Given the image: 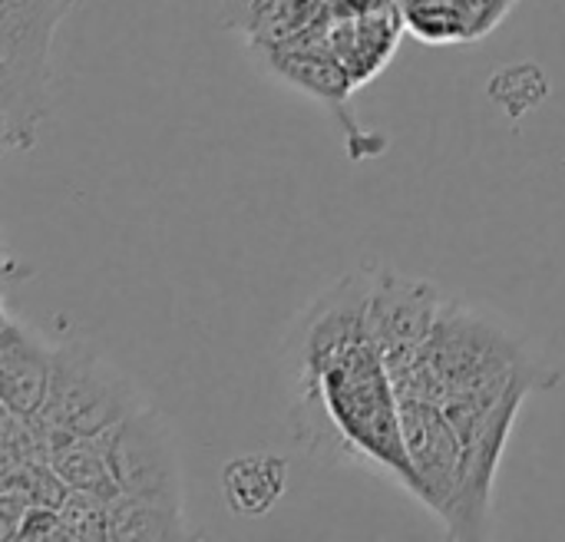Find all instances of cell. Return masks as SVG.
Returning a JSON list of instances; mask_svg holds the SVG:
<instances>
[{
  "mask_svg": "<svg viewBox=\"0 0 565 542\" xmlns=\"http://www.w3.org/2000/svg\"><path fill=\"white\" fill-rule=\"evenodd\" d=\"M367 291L364 265L291 321L281 351L288 424L311 460L367 470L424 503L404 444L397 384L367 331Z\"/></svg>",
  "mask_w": 565,
  "mask_h": 542,
  "instance_id": "6da1fadb",
  "label": "cell"
},
{
  "mask_svg": "<svg viewBox=\"0 0 565 542\" xmlns=\"http://www.w3.org/2000/svg\"><path fill=\"white\" fill-rule=\"evenodd\" d=\"M424 368L420 394L440 401L457 431L483 417L516 384H536L540 391L559 384L556 371L536 364L510 331L460 298H444L424 351Z\"/></svg>",
  "mask_w": 565,
  "mask_h": 542,
  "instance_id": "7a4b0ae2",
  "label": "cell"
},
{
  "mask_svg": "<svg viewBox=\"0 0 565 542\" xmlns=\"http://www.w3.org/2000/svg\"><path fill=\"white\" fill-rule=\"evenodd\" d=\"M76 0H0V139L13 152L36 146L50 116L53 40Z\"/></svg>",
  "mask_w": 565,
  "mask_h": 542,
  "instance_id": "3957f363",
  "label": "cell"
},
{
  "mask_svg": "<svg viewBox=\"0 0 565 542\" xmlns=\"http://www.w3.org/2000/svg\"><path fill=\"white\" fill-rule=\"evenodd\" d=\"M146 404L136 384L83 341L56 348L53 381L33 424L53 454L60 444L99 437Z\"/></svg>",
  "mask_w": 565,
  "mask_h": 542,
  "instance_id": "277c9868",
  "label": "cell"
},
{
  "mask_svg": "<svg viewBox=\"0 0 565 542\" xmlns=\"http://www.w3.org/2000/svg\"><path fill=\"white\" fill-rule=\"evenodd\" d=\"M367 331L381 348L394 384L411 378L424 364V351L444 298L434 281L404 275L391 265H367Z\"/></svg>",
  "mask_w": 565,
  "mask_h": 542,
  "instance_id": "5b68a950",
  "label": "cell"
},
{
  "mask_svg": "<svg viewBox=\"0 0 565 542\" xmlns=\"http://www.w3.org/2000/svg\"><path fill=\"white\" fill-rule=\"evenodd\" d=\"M99 444L109 470L113 500H182L175 440L156 407L139 404L129 417L99 434Z\"/></svg>",
  "mask_w": 565,
  "mask_h": 542,
  "instance_id": "8992f818",
  "label": "cell"
},
{
  "mask_svg": "<svg viewBox=\"0 0 565 542\" xmlns=\"http://www.w3.org/2000/svg\"><path fill=\"white\" fill-rule=\"evenodd\" d=\"M401 397V424L404 444L414 464V474L424 487V507L450 527L460 487H463V440L447 407L424 394H397Z\"/></svg>",
  "mask_w": 565,
  "mask_h": 542,
  "instance_id": "52a82bcc",
  "label": "cell"
},
{
  "mask_svg": "<svg viewBox=\"0 0 565 542\" xmlns=\"http://www.w3.org/2000/svg\"><path fill=\"white\" fill-rule=\"evenodd\" d=\"M540 391L536 384H516L503 401H497L483 417H477L470 427L460 431L463 440V487L457 513L447 527L454 540H483L490 533V503H493V483L497 470L507 450V440L513 434V424L523 411V401Z\"/></svg>",
  "mask_w": 565,
  "mask_h": 542,
  "instance_id": "ba28073f",
  "label": "cell"
},
{
  "mask_svg": "<svg viewBox=\"0 0 565 542\" xmlns=\"http://www.w3.org/2000/svg\"><path fill=\"white\" fill-rule=\"evenodd\" d=\"M258 63H265L268 73L285 79L288 86L308 93L311 99L324 103L344 126L348 152L354 162L371 159L384 149V136H374L358 126L351 99L358 93L348 70L324 50V46H271V50H252Z\"/></svg>",
  "mask_w": 565,
  "mask_h": 542,
  "instance_id": "9c48e42d",
  "label": "cell"
},
{
  "mask_svg": "<svg viewBox=\"0 0 565 542\" xmlns=\"http://www.w3.org/2000/svg\"><path fill=\"white\" fill-rule=\"evenodd\" d=\"M334 23L328 30L324 50L348 70L354 86L361 89L377 73L387 70L401 46V33L407 30L401 0L371 7V10H344L334 0Z\"/></svg>",
  "mask_w": 565,
  "mask_h": 542,
  "instance_id": "30bf717a",
  "label": "cell"
},
{
  "mask_svg": "<svg viewBox=\"0 0 565 542\" xmlns=\"http://www.w3.org/2000/svg\"><path fill=\"white\" fill-rule=\"evenodd\" d=\"M56 348L33 325L20 321L10 305H3L0 328V404L20 417H36L46 401Z\"/></svg>",
  "mask_w": 565,
  "mask_h": 542,
  "instance_id": "8fae6325",
  "label": "cell"
},
{
  "mask_svg": "<svg viewBox=\"0 0 565 542\" xmlns=\"http://www.w3.org/2000/svg\"><path fill=\"white\" fill-rule=\"evenodd\" d=\"M288 464L278 454H245L225 464L222 470V497L235 517L258 520L271 513V507L285 497Z\"/></svg>",
  "mask_w": 565,
  "mask_h": 542,
  "instance_id": "7c38bea8",
  "label": "cell"
},
{
  "mask_svg": "<svg viewBox=\"0 0 565 542\" xmlns=\"http://www.w3.org/2000/svg\"><path fill=\"white\" fill-rule=\"evenodd\" d=\"M550 93V79L536 63H516L507 66L500 73H493L490 79V99L510 116V119H523L530 109H536Z\"/></svg>",
  "mask_w": 565,
  "mask_h": 542,
  "instance_id": "4fadbf2b",
  "label": "cell"
}]
</instances>
